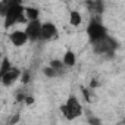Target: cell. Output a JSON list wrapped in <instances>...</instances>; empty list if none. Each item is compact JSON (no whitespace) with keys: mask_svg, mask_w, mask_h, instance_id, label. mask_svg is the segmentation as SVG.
<instances>
[{"mask_svg":"<svg viewBox=\"0 0 125 125\" xmlns=\"http://www.w3.org/2000/svg\"><path fill=\"white\" fill-rule=\"evenodd\" d=\"M24 15H25V19H27L28 22L40 19V12H38V9H35V8H25V9H24Z\"/></svg>","mask_w":125,"mask_h":125,"instance_id":"10","label":"cell"},{"mask_svg":"<svg viewBox=\"0 0 125 125\" xmlns=\"http://www.w3.org/2000/svg\"><path fill=\"white\" fill-rule=\"evenodd\" d=\"M9 40H10V43H12L15 47H22L24 44L28 43V38H27L25 32L21 31V30H16V31H13V32H10V34H9Z\"/></svg>","mask_w":125,"mask_h":125,"instance_id":"7","label":"cell"},{"mask_svg":"<svg viewBox=\"0 0 125 125\" xmlns=\"http://www.w3.org/2000/svg\"><path fill=\"white\" fill-rule=\"evenodd\" d=\"M24 6L19 2H9L8 10L5 13V27L9 28L18 22H25V15H24Z\"/></svg>","mask_w":125,"mask_h":125,"instance_id":"1","label":"cell"},{"mask_svg":"<svg viewBox=\"0 0 125 125\" xmlns=\"http://www.w3.org/2000/svg\"><path fill=\"white\" fill-rule=\"evenodd\" d=\"M60 112H62V115H63L66 119H69V121L80 118L83 115V106H81L78 97L75 94H71L66 99V102L60 106Z\"/></svg>","mask_w":125,"mask_h":125,"instance_id":"2","label":"cell"},{"mask_svg":"<svg viewBox=\"0 0 125 125\" xmlns=\"http://www.w3.org/2000/svg\"><path fill=\"white\" fill-rule=\"evenodd\" d=\"M75 62H77V59H75V53H74L72 50H66V53L63 54V59H62V63L65 65V68H71V66H74V65H75Z\"/></svg>","mask_w":125,"mask_h":125,"instance_id":"9","label":"cell"},{"mask_svg":"<svg viewBox=\"0 0 125 125\" xmlns=\"http://www.w3.org/2000/svg\"><path fill=\"white\" fill-rule=\"evenodd\" d=\"M116 47H118V43H116L110 35L104 37V38L100 40V41L93 43V50H94L97 54H103V56H110V54H113V52L116 50Z\"/></svg>","mask_w":125,"mask_h":125,"instance_id":"4","label":"cell"},{"mask_svg":"<svg viewBox=\"0 0 125 125\" xmlns=\"http://www.w3.org/2000/svg\"><path fill=\"white\" fill-rule=\"evenodd\" d=\"M87 34H88V38H90L91 44L96 43V41H100V40H103L104 37L109 35L106 27H104L100 21H97V19H93V21L88 24V27H87Z\"/></svg>","mask_w":125,"mask_h":125,"instance_id":"3","label":"cell"},{"mask_svg":"<svg viewBox=\"0 0 125 125\" xmlns=\"http://www.w3.org/2000/svg\"><path fill=\"white\" fill-rule=\"evenodd\" d=\"M81 21H83V18H81V13L78 10H71L69 12V24L72 27H78L81 24Z\"/></svg>","mask_w":125,"mask_h":125,"instance_id":"11","label":"cell"},{"mask_svg":"<svg viewBox=\"0 0 125 125\" xmlns=\"http://www.w3.org/2000/svg\"><path fill=\"white\" fill-rule=\"evenodd\" d=\"M21 77V71H19V68H16V66H12L10 68V71L0 80V83H2L3 85H6V87H9V85H12L13 83H16V80Z\"/></svg>","mask_w":125,"mask_h":125,"instance_id":"8","label":"cell"},{"mask_svg":"<svg viewBox=\"0 0 125 125\" xmlns=\"http://www.w3.org/2000/svg\"><path fill=\"white\" fill-rule=\"evenodd\" d=\"M10 68H12V63H10V60L6 57V59H3V62L0 63V80H2L9 71H10Z\"/></svg>","mask_w":125,"mask_h":125,"instance_id":"12","label":"cell"},{"mask_svg":"<svg viewBox=\"0 0 125 125\" xmlns=\"http://www.w3.org/2000/svg\"><path fill=\"white\" fill-rule=\"evenodd\" d=\"M40 27H41V21H40V19H37V21H31V22H28V24H27V28L24 30V32H25V35H27L28 41H31V43L38 41Z\"/></svg>","mask_w":125,"mask_h":125,"instance_id":"6","label":"cell"},{"mask_svg":"<svg viewBox=\"0 0 125 125\" xmlns=\"http://www.w3.org/2000/svg\"><path fill=\"white\" fill-rule=\"evenodd\" d=\"M57 37H59V30L53 22H41L38 41H50V40H56Z\"/></svg>","mask_w":125,"mask_h":125,"instance_id":"5","label":"cell"}]
</instances>
